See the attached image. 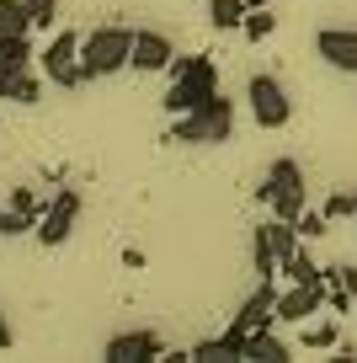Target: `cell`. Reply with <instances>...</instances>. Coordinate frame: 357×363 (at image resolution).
<instances>
[{"label":"cell","mask_w":357,"mask_h":363,"mask_svg":"<svg viewBox=\"0 0 357 363\" xmlns=\"http://www.w3.org/2000/svg\"><path fill=\"white\" fill-rule=\"evenodd\" d=\"M171 91H166V113L181 118V113H198L208 96H219V65H213V54H176L171 59Z\"/></svg>","instance_id":"1"},{"label":"cell","mask_w":357,"mask_h":363,"mask_svg":"<svg viewBox=\"0 0 357 363\" xmlns=\"http://www.w3.org/2000/svg\"><path fill=\"white\" fill-rule=\"evenodd\" d=\"M230 134H234V102L219 91V96H208L198 113H181L176 123H171L166 145H224Z\"/></svg>","instance_id":"2"},{"label":"cell","mask_w":357,"mask_h":363,"mask_svg":"<svg viewBox=\"0 0 357 363\" xmlns=\"http://www.w3.org/2000/svg\"><path fill=\"white\" fill-rule=\"evenodd\" d=\"M80 65H86V80H107L118 69L134 65V33L128 27H96V33L80 38Z\"/></svg>","instance_id":"3"},{"label":"cell","mask_w":357,"mask_h":363,"mask_svg":"<svg viewBox=\"0 0 357 363\" xmlns=\"http://www.w3.org/2000/svg\"><path fill=\"white\" fill-rule=\"evenodd\" d=\"M256 203L261 208H272L278 219H299L304 208H310V193H304V171H299V160H272L267 166V182L256 187Z\"/></svg>","instance_id":"4"},{"label":"cell","mask_w":357,"mask_h":363,"mask_svg":"<svg viewBox=\"0 0 357 363\" xmlns=\"http://www.w3.org/2000/svg\"><path fill=\"white\" fill-rule=\"evenodd\" d=\"M38 69H43V80H54L59 91L86 86V65H80V33H69V27L48 33V43L38 48Z\"/></svg>","instance_id":"5"},{"label":"cell","mask_w":357,"mask_h":363,"mask_svg":"<svg viewBox=\"0 0 357 363\" xmlns=\"http://www.w3.org/2000/svg\"><path fill=\"white\" fill-rule=\"evenodd\" d=\"M246 102H251V118H256L261 128H288V118H293L288 86H283L278 75H267V69H256V75H251Z\"/></svg>","instance_id":"6"},{"label":"cell","mask_w":357,"mask_h":363,"mask_svg":"<svg viewBox=\"0 0 357 363\" xmlns=\"http://www.w3.org/2000/svg\"><path fill=\"white\" fill-rule=\"evenodd\" d=\"M75 225H80V193L75 187H59V193L48 198L43 219H38V240L54 251V246H64V240L75 235Z\"/></svg>","instance_id":"7"},{"label":"cell","mask_w":357,"mask_h":363,"mask_svg":"<svg viewBox=\"0 0 357 363\" xmlns=\"http://www.w3.org/2000/svg\"><path fill=\"white\" fill-rule=\"evenodd\" d=\"M107 363H166V337L160 331H118L101 347Z\"/></svg>","instance_id":"8"},{"label":"cell","mask_w":357,"mask_h":363,"mask_svg":"<svg viewBox=\"0 0 357 363\" xmlns=\"http://www.w3.org/2000/svg\"><path fill=\"white\" fill-rule=\"evenodd\" d=\"M320 305H331L325 284H293L288 294H278V320L283 326H304L310 315H320Z\"/></svg>","instance_id":"9"},{"label":"cell","mask_w":357,"mask_h":363,"mask_svg":"<svg viewBox=\"0 0 357 363\" xmlns=\"http://www.w3.org/2000/svg\"><path fill=\"white\" fill-rule=\"evenodd\" d=\"M314 54L331 69H341V75H357V33L352 27H325V33L314 38Z\"/></svg>","instance_id":"10"},{"label":"cell","mask_w":357,"mask_h":363,"mask_svg":"<svg viewBox=\"0 0 357 363\" xmlns=\"http://www.w3.org/2000/svg\"><path fill=\"white\" fill-rule=\"evenodd\" d=\"M171 59H176V43H171L166 33H155V27H139V33H134V69H139V75L171 69Z\"/></svg>","instance_id":"11"},{"label":"cell","mask_w":357,"mask_h":363,"mask_svg":"<svg viewBox=\"0 0 357 363\" xmlns=\"http://www.w3.org/2000/svg\"><path fill=\"white\" fill-rule=\"evenodd\" d=\"M230 326L240 331H256V326H278V289H272V278H261V289L240 305V315L230 320Z\"/></svg>","instance_id":"12"},{"label":"cell","mask_w":357,"mask_h":363,"mask_svg":"<svg viewBox=\"0 0 357 363\" xmlns=\"http://www.w3.org/2000/svg\"><path fill=\"white\" fill-rule=\"evenodd\" d=\"M246 337L251 331H240V326H230L224 337H208V342H198V347L187 352L192 363H219V358H246Z\"/></svg>","instance_id":"13"},{"label":"cell","mask_w":357,"mask_h":363,"mask_svg":"<svg viewBox=\"0 0 357 363\" xmlns=\"http://www.w3.org/2000/svg\"><path fill=\"white\" fill-rule=\"evenodd\" d=\"M43 75V69H38ZM33 69H22V75H6L0 69V102H22V107H33L38 96H43V80H38Z\"/></svg>","instance_id":"14"},{"label":"cell","mask_w":357,"mask_h":363,"mask_svg":"<svg viewBox=\"0 0 357 363\" xmlns=\"http://www.w3.org/2000/svg\"><path fill=\"white\" fill-rule=\"evenodd\" d=\"M246 358H256V363H288V342H283L272 326H256L246 337Z\"/></svg>","instance_id":"15"},{"label":"cell","mask_w":357,"mask_h":363,"mask_svg":"<svg viewBox=\"0 0 357 363\" xmlns=\"http://www.w3.org/2000/svg\"><path fill=\"white\" fill-rule=\"evenodd\" d=\"M27 33H33V11H27V0H0V43L27 38Z\"/></svg>","instance_id":"16"},{"label":"cell","mask_w":357,"mask_h":363,"mask_svg":"<svg viewBox=\"0 0 357 363\" xmlns=\"http://www.w3.org/2000/svg\"><path fill=\"white\" fill-rule=\"evenodd\" d=\"M278 272L288 278V284H325V267H320V262H314L304 246L293 251V257H283V267H278Z\"/></svg>","instance_id":"17"},{"label":"cell","mask_w":357,"mask_h":363,"mask_svg":"<svg viewBox=\"0 0 357 363\" xmlns=\"http://www.w3.org/2000/svg\"><path fill=\"white\" fill-rule=\"evenodd\" d=\"M246 0H208V27L213 33H234V27H246Z\"/></svg>","instance_id":"18"},{"label":"cell","mask_w":357,"mask_h":363,"mask_svg":"<svg viewBox=\"0 0 357 363\" xmlns=\"http://www.w3.org/2000/svg\"><path fill=\"white\" fill-rule=\"evenodd\" d=\"M251 267H256V278H278V251H272L267 230H251Z\"/></svg>","instance_id":"19"},{"label":"cell","mask_w":357,"mask_h":363,"mask_svg":"<svg viewBox=\"0 0 357 363\" xmlns=\"http://www.w3.org/2000/svg\"><path fill=\"white\" fill-rule=\"evenodd\" d=\"M33 65H38V54H33V43H27V38L0 43V69H6V75H22V69H33Z\"/></svg>","instance_id":"20"},{"label":"cell","mask_w":357,"mask_h":363,"mask_svg":"<svg viewBox=\"0 0 357 363\" xmlns=\"http://www.w3.org/2000/svg\"><path fill=\"white\" fill-rule=\"evenodd\" d=\"M299 342L310 352H331V347H341V331H336V320H314V326L304 320V337Z\"/></svg>","instance_id":"21"},{"label":"cell","mask_w":357,"mask_h":363,"mask_svg":"<svg viewBox=\"0 0 357 363\" xmlns=\"http://www.w3.org/2000/svg\"><path fill=\"white\" fill-rule=\"evenodd\" d=\"M246 43H267L272 33H278V16H272V6H256V11H246Z\"/></svg>","instance_id":"22"},{"label":"cell","mask_w":357,"mask_h":363,"mask_svg":"<svg viewBox=\"0 0 357 363\" xmlns=\"http://www.w3.org/2000/svg\"><path fill=\"white\" fill-rule=\"evenodd\" d=\"M11 208H16V214H27V219L38 225L48 203H38V193H33V187H11Z\"/></svg>","instance_id":"23"},{"label":"cell","mask_w":357,"mask_h":363,"mask_svg":"<svg viewBox=\"0 0 357 363\" xmlns=\"http://www.w3.org/2000/svg\"><path fill=\"white\" fill-rule=\"evenodd\" d=\"M27 11H33V27H38V33H54L59 0H27Z\"/></svg>","instance_id":"24"},{"label":"cell","mask_w":357,"mask_h":363,"mask_svg":"<svg viewBox=\"0 0 357 363\" xmlns=\"http://www.w3.org/2000/svg\"><path fill=\"white\" fill-rule=\"evenodd\" d=\"M293 225H299V235H304V240H320V235H325V225H331V214H325V208H320V214H310V208H304Z\"/></svg>","instance_id":"25"},{"label":"cell","mask_w":357,"mask_h":363,"mask_svg":"<svg viewBox=\"0 0 357 363\" xmlns=\"http://www.w3.org/2000/svg\"><path fill=\"white\" fill-rule=\"evenodd\" d=\"M325 284H331V289H341V294H352V299H357V267H325Z\"/></svg>","instance_id":"26"},{"label":"cell","mask_w":357,"mask_h":363,"mask_svg":"<svg viewBox=\"0 0 357 363\" xmlns=\"http://www.w3.org/2000/svg\"><path fill=\"white\" fill-rule=\"evenodd\" d=\"M22 230H38L27 214H16V208H0V240L6 235H22Z\"/></svg>","instance_id":"27"},{"label":"cell","mask_w":357,"mask_h":363,"mask_svg":"<svg viewBox=\"0 0 357 363\" xmlns=\"http://www.w3.org/2000/svg\"><path fill=\"white\" fill-rule=\"evenodd\" d=\"M11 342H16V331H11V320H6V310H0V352L11 347Z\"/></svg>","instance_id":"28"},{"label":"cell","mask_w":357,"mask_h":363,"mask_svg":"<svg viewBox=\"0 0 357 363\" xmlns=\"http://www.w3.org/2000/svg\"><path fill=\"white\" fill-rule=\"evenodd\" d=\"M123 267H134V272H139V267H144V251H139V246H128V251H123Z\"/></svg>","instance_id":"29"},{"label":"cell","mask_w":357,"mask_h":363,"mask_svg":"<svg viewBox=\"0 0 357 363\" xmlns=\"http://www.w3.org/2000/svg\"><path fill=\"white\" fill-rule=\"evenodd\" d=\"M246 6H251V11H256V6H272V0H246Z\"/></svg>","instance_id":"30"}]
</instances>
